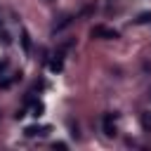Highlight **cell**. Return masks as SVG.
Here are the masks:
<instances>
[{"label":"cell","instance_id":"cell-7","mask_svg":"<svg viewBox=\"0 0 151 151\" xmlns=\"http://www.w3.org/2000/svg\"><path fill=\"white\" fill-rule=\"evenodd\" d=\"M33 116H35V118L42 116V104H35V106H33Z\"/></svg>","mask_w":151,"mask_h":151},{"label":"cell","instance_id":"cell-5","mask_svg":"<svg viewBox=\"0 0 151 151\" xmlns=\"http://www.w3.org/2000/svg\"><path fill=\"white\" fill-rule=\"evenodd\" d=\"M21 42H24V50H26V52H31V38H28V33H26V31L21 33Z\"/></svg>","mask_w":151,"mask_h":151},{"label":"cell","instance_id":"cell-1","mask_svg":"<svg viewBox=\"0 0 151 151\" xmlns=\"http://www.w3.org/2000/svg\"><path fill=\"white\" fill-rule=\"evenodd\" d=\"M90 33H92V38H104V40H116L118 38V31L106 28V26H94Z\"/></svg>","mask_w":151,"mask_h":151},{"label":"cell","instance_id":"cell-8","mask_svg":"<svg viewBox=\"0 0 151 151\" xmlns=\"http://www.w3.org/2000/svg\"><path fill=\"white\" fill-rule=\"evenodd\" d=\"M5 68H7V61H5V59H2V61H0V73H2V71H5Z\"/></svg>","mask_w":151,"mask_h":151},{"label":"cell","instance_id":"cell-2","mask_svg":"<svg viewBox=\"0 0 151 151\" xmlns=\"http://www.w3.org/2000/svg\"><path fill=\"white\" fill-rule=\"evenodd\" d=\"M71 47V42H66V45H61L57 52H54V59H52V64H50V68L52 71H61V64H64V54H66V50Z\"/></svg>","mask_w":151,"mask_h":151},{"label":"cell","instance_id":"cell-4","mask_svg":"<svg viewBox=\"0 0 151 151\" xmlns=\"http://www.w3.org/2000/svg\"><path fill=\"white\" fill-rule=\"evenodd\" d=\"M113 120H116V113H106V116H104V132H106L109 137L116 134V123H113Z\"/></svg>","mask_w":151,"mask_h":151},{"label":"cell","instance_id":"cell-6","mask_svg":"<svg viewBox=\"0 0 151 151\" xmlns=\"http://www.w3.org/2000/svg\"><path fill=\"white\" fill-rule=\"evenodd\" d=\"M142 123H144V130L151 132V118H149V113H142Z\"/></svg>","mask_w":151,"mask_h":151},{"label":"cell","instance_id":"cell-3","mask_svg":"<svg viewBox=\"0 0 151 151\" xmlns=\"http://www.w3.org/2000/svg\"><path fill=\"white\" fill-rule=\"evenodd\" d=\"M50 130H52L50 125H28V127L24 130V134H26V137H45Z\"/></svg>","mask_w":151,"mask_h":151}]
</instances>
